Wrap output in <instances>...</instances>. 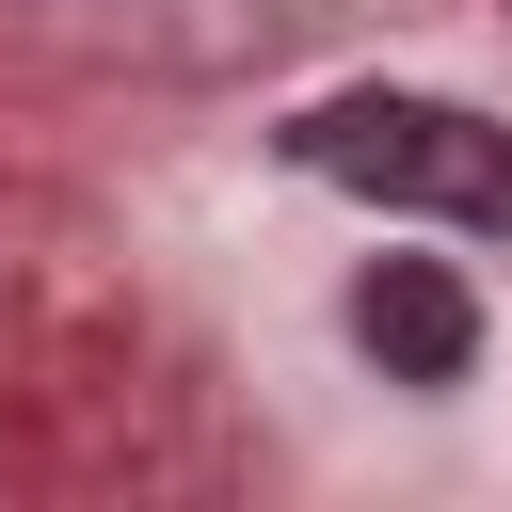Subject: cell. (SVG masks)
Wrapping results in <instances>:
<instances>
[{
    "label": "cell",
    "instance_id": "6da1fadb",
    "mask_svg": "<svg viewBox=\"0 0 512 512\" xmlns=\"http://www.w3.org/2000/svg\"><path fill=\"white\" fill-rule=\"evenodd\" d=\"M288 160L320 192H368V208H416V224H464V240H512V128L464 112V96H320L288 128Z\"/></svg>",
    "mask_w": 512,
    "mask_h": 512
},
{
    "label": "cell",
    "instance_id": "7a4b0ae2",
    "mask_svg": "<svg viewBox=\"0 0 512 512\" xmlns=\"http://www.w3.org/2000/svg\"><path fill=\"white\" fill-rule=\"evenodd\" d=\"M352 336H368V368H384V384H464V352H480V304H464L432 256H384V272L352 288Z\"/></svg>",
    "mask_w": 512,
    "mask_h": 512
}]
</instances>
